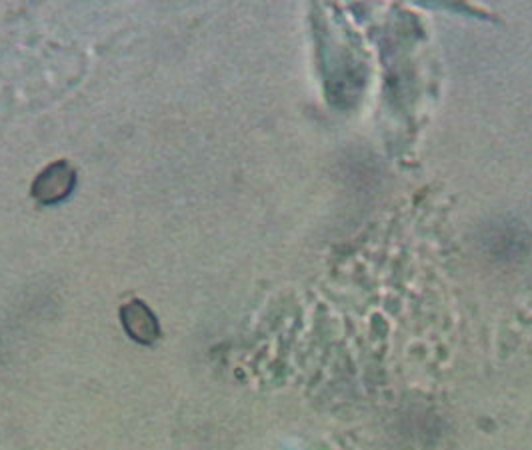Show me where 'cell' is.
Returning a JSON list of instances; mask_svg holds the SVG:
<instances>
[{"label":"cell","mask_w":532,"mask_h":450,"mask_svg":"<svg viewBox=\"0 0 532 450\" xmlns=\"http://www.w3.org/2000/svg\"><path fill=\"white\" fill-rule=\"evenodd\" d=\"M120 318H122V324L128 336L140 344H152L160 336L156 316L140 300H132L124 304L120 310Z\"/></svg>","instance_id":"obj_2"},{"label":"cell","mask_w":532,"mask_h":450,"mask_svg":"<svg viewBox=\"0 0 532 450\" xmlns=\"http://www.w3.org/2000/svg\"><path fill=\"white\" fill-rule=\"evenodd\" d=\"M74 180L76 174L70 164L54 162L36 178L32 194L42 204H54L70 194V190L74 188Z\"/></svg>","instance_id":"obj_1"}]
</instances>
